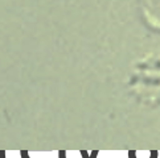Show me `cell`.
Returning <instances> with one entry per match:
<instances>
[{
  "mask_svg": "<svg viewBox=\"0 0 160 158\" xmlns=\"http://www.w3.org/2000/svg\"><path fill=\"white\" fill-rule=\"evenodd\" d=\"M138 3L146 24L160 32V0H138Z\"/></svg>",
  "mask_w": 160,
  "mask_h": 158,
  "instance_id": "cell-2",
  "label": "cell"
},
{
  "mask_svg": "<svg viewBox=\"0 0 160 158\" xmlns=\"http://www.w3.org/2000/svg\"><path fill=\"white\" fill-rule=\"evenodd\" d=\"M128 87L139 103L160 105V53H151L135 62Z\"/></svg>",
  "mask_w": 160,
  "mask_h": 158,
  "instance_id": "cell-1",
  "label": "cell"
}]
</instances>
